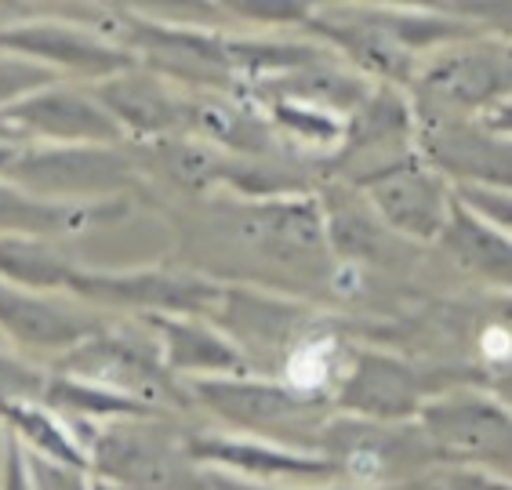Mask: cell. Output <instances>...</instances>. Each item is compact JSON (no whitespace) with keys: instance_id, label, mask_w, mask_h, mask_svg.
I'll list each match as a JSON object with an SVG mask.
<instances>
[{"instance_id":"6da1fadb","label":"cell","mask_w":512,"mask_h":490,"mask_svg":"<svg viewBox=\"0 0 512 490\" xmlns=\"http://www.w3.org/2000/svg\"><path fill=\"white\" fill-rule=\"evenodd\" d=\"M189 251H237L258 269L255 284L266 291H291L331 280L335 258L327 247L324 218L313 193L273 196V200H237L211 196L204 226L186 229Z\"/></svg>"},{"instance_id":"7a4b0ae2","label":"cell","mask_w":512,"mask_h":490,"mask_svg":"<svg viewBox=\"0 0 512 490\" xmlns=\"http://www.w3.org/2000/svg\"><path fill=\"white\" fill-rule=\"evenodd\" d=\"M186 392L193 407L215 414L229 432L287 443V447H306V432H313L316 440V429L335 414L331 392L298 389L287 378L255 371L197 378V382H186Z\"/></svg>"},{"instance_id":"3957f363","label":"cell","mask_w":512,"mask_h":490,"mask_svg":"<svg viewBox=\"0 0 512 490\" xmlns=\"http://www.w3.org/2000/svg\"><path fill=\"white\" fill-rule=\"evenodd\" d=\"M454 385H487V378L465 367H429L382 345H356L349 349L345 371L338 374L331 407L349 418L404 425L418 418L425 400Z\"/></svg>"},{"instance_id":"277c9868","label":"cell","mask_w":512,"mask_h":490,"mask_svg":"<svg viewBox=\"0 0 512 490\" xmlns=\"http://www.w3.org/2000/svg\"><path fill=\"white\" fill-rule=\"evenodd\" d=\"M80 443L88 451V480L113 490H204L200 469L186 451V432L168 418L91 422Z\"/></svg>"},{"instance_id":"5b68a950","label":"cell","mask_w":512,"mask_h":490,"mask_svg":"<svg viewBox=\"0 0 512 490\" xmlns=\"http://www.w3.org/2000/svg\"><path fill=\"white\" fill-rule=\"evenodd\" d=\"M414 120H476L509 102V48L505 40L469 37L436 48L407 80Z\"/></svg>"},{"instance_id":"8992f818","label":"cell","mask_w":512,"mask_h":490,"mask_svg":"<svg viewBox=\"0 0 512 490\" xmlns=\"http://www.w3.org/2000/svg\"><path fill=\"white\" fill-rule=\"evenodd\" d=\"M55 371L73 374L80 382L99 385L106 392H117L124 400L142 403L146 411L168 414V418L193 407L186 385L164 367L160 345L149 334V327L146 334H135L109 324L106 331L91 334L88 342H80L77 349L59 356Z\"/></svg>"},{"instance_id":"52a82bcc","label":"cell","mask_w":512,"mask_h":490,"mask_svg":"<svg viewBox=\"0 0 512 490\" xmlns=\"http://www.w3.org/2000/svg\"><path fill=\"white\" fill-rule=\"evenodd\" d=\"M207 320L244 353L251 371L273 378L284 374L302 345L327 334V316L320 309L291 294L247 284H222L218 305Z\"/></svg>"},{"instance_id":"ba28073f","label":"cell","mask_w":512,"mask_h":490,"mask_svg":"<svg viewBox=\"0 0 512 490\" xmlns=\"http://www.w3.org/2000/svg\"><path fill=\"white\" fill-rule=\"evenodd\" d=\"M0 178L44 200L95 204L142 189V164L131 146H19Z\"/></svg>"},{"instance_id":"9c48e42d","label":"cell","mask_w":512,"mask_h":490,"mask_svg":"<svg viewBox=\"0 0 512 490\" xmlns=\"http://www.w3.org/2000/svg\"><path fill=\"white\" fill-rule=\"evenodd\" d=\"M313 451L335 461L342 483H353V487L414 483L440 465L418 422L385 425L367 422V418H349V414H331L316 429Z\"/></svg>"},{"instance_id":"30bf717a","label":"cell","mask_w":512,"mask_h":490,"mask_svg":"<svg viewBox=\"0 0 512 490\" xmlns=\"http://www.w3.org/2000/svg\"><path fill=\"white\" fill-rule=\"evenodd\" d=\"M418 429L440 465H480L491 472H509L512 418L505 396L487 385H454L418 411Z\"/></svg>"},{"instance_id":"8fae6325","label":"cell","mask_w":512,"mask_h":490,"mask_svg":"<svg viewBox=\"0 0 512 490\" xmlns=\"http://www.w3.org/2000/svg\"><path fill=\"white\" fill-rule=\"evenodd\" d=\"M69 298L95 305L102 313L138 316H211L222 294V280L193 269H84L77 265L66 284Z\"/></svg>"},{"instance_id":"7c38bea8","label":"cell","mask_w":512,"mask_h":490,"mask_svg":"<svg viewBox=\"0 0 512 490\" xmlns=\"http://www.w3.org/2000/svg\"><path fill=\"white\" fill-rule=\"evenodd\" d=\"M364 193L382 226L407 244H436L451 207V182L422 160L418 149L349 182Z\"/></svg>"},{"instance_id":"4fadbf2b","label":"cell","mask_w":512,"mask_h":490,"mask_svg":"<svg viewBox=\"0 0 512 490\" xmlns=\"http://www.w3.org/2000/svg\"><path fill=\"white\" fill-rule=\"evenodd\" d=\"M0 51L40 62V66L55 69L59 77L80 80L84 88H88V80L99 84V80L138 66L131 51H124L66 11H59V19H26L0 26Z\"/></svg>"},{"instance_id":"5bb4252c","label":"cell","mask_w":512,"mask_h":490,"mask_svg":"<svg viewBox=\"0 0 512 490\" xmlns=\"http://www.w3.org/2000/svg\"><path fill=\"white\" fill-rule=\"evenodd\" d=\"M186 451L197 469L229 472L251 483H276V487L342 483V472L324 454L240 432H186Z\"/></svg>"},{"instance_id":"9a60e30c","label":"cell","mask_w":512,"mask_h":490,"mask_svg":"<svg viewBox=\"0 0 512 490\" xmlns=\"http://www.w3.org/2000/svg\"><path fill=\"white\" fill-rule=\"evenodd\" d=\"M113 324L102 309L84 305L69 294L26 291V287L0 280V342L33 349V353L66 356L91 334Z\"/></svg>"},{"instance_id":"2e32d148","label":"cell","mask_w":512,"mask_h":490,"mask_svg":"<svg viewBox=\"0 0 512 490\" xmlns=\"http://www.w3.org/2000/svg\"><path fill=\"white\" fill-rule=\"evenodd\" d=\"M414 149L451 186L509 189V135L494 113L476 120H414Z\"/></svg>"},{"instance_id":"e0dca14e","label":"cell","mask_w":512,"mask_h":490,"mask_svg":"<svg viewBox=\"0 0 512 490\" xmlns=\"http://www.w3.org/2000/svg\"><path fill=\"white\" fill-rule=\"evenodd\" d=\"M22 146L40 142V146H128L99 98L91 88H77L73 80L55 84L48 91H37L26 102L11 109H0Z\"/></svg>"},{"instance_id":"ac0fdd59","label":"cell","mask_w":512,"mask_h":490,"mask_svg":"<svg viewBox=\"0 0 512 490\" xmlns=\"http://www.w3.org/2000/svg\"><path fill=\"white\" fill-rule=\"evenodd\" d=\"M91 95L99 98L120 135L138 146L164 142V138L189 135V91L164 80L146 66H131L117 77L91 84Z\"/></svg>"},{"instance_id":"d6986e66","label":"cell","mask_w":512,"mask_h":490,"mask_svg":"<svg viewBox=\"0 0 512 490\" xmlns=\"http://www.w3.org/2000/svg\"><path fill=\"white\" fill-rule=\"evenodd\" d=\"M316 204L324 218V236L331 247V258L342 265H389L400 258V240L382 226V218L371 211L360 189H353L342 178H324L316 182Z\"/></svg>"},{"instance_id":"ffe728a7","label":"cell","mask_w":512,"mask_h":490,"mask_svg":"<svg viewBox=\"0 0 512 490\" xmlns=\"http://www.w3.org/2000/svg\"><path fill=\"white\" fill-rule=\"evenodd\" d=\"M142 324L157 338L164 367L182 385L197 378L251 374L244 353L207 316H142Z\"/></svg>"},{"instance_id":"44dd1931","label":"cell","mask_w":512,"mask_h":490,"mask_svg":"<svg viewBox=\"0 0 512 490\" xmlns=\"http://www.w3.org/2000/svg\"><path fill=\"white\" fill-rule=\"evenodd\" d=\"M128 215V196L120 200H95V204H69V200H44L15 182L0 178V236H59L88 233Z\"/></svg>"},{"instance_id":"7402d4cb","label":"cell","mask_w":512,"mask_h":490,"mask_svg":"<svg viewBox=\"0 0 512 490\" xmlns=\"http://www.w3.org/2000/svg\"><path fill=\"white\" fill-rule=\"evenodd\" d=\"M0 422L40 461L88 480V451L80 443V432L62 422V414H55L40 400H0Z\"/></svg>"},{"instance_id":"603a6c76","label":"cell","mask_w":512,"mask_h":490,"mask_svg":"<svg viewBox=\"0 0 512 490\" xmlns=\"http://www.w3.org/2000/svg\"><path fill=\"white\" fill-rule=\"evenodd\" d=\"M436 244L444 247L454 262L462 265L465 273L480 276L487 284L509 287L512 280V247L509 233L491 222H483L480 215H473L469 207H462L451 196L447 207V222L436 236Z\"/></svg>"},{"instance_id":"cb8c5ba5","label":"cell","mask_w":512,"mask_h":490,"mask_svg":"<svg viewBox=\"0 0 512 490\" xmlns=\"http://www.w3.org/2000/svg\"><path fill=\"white\" fill-rule=\"evenodd\" d=\"M77 262L48 236H0V280L26 291L66 294Z\"/></svg>"},{"instance_id":"d4e9b609","label":"cell","mask_w":512,"mask_h":490,"mask_svg":"<svg viewBox=\"0 0 512 490\" xmlns=\"http://www.w3.org/2000/svg\"><path fill=\"white\" fill-rule=\"evenodd\" d=\"M55 84H66V77H59L55 69L40 66V62L11 55V51H0V109L19 106L30 95L55 88Z\"/></svg>"},{"instance_id":"484cf974","label":"cell","mask_w":512,"mask_h":490,"mask_svg":"<svg viewBox=\"0 0 512 490\" xmlns=\"http://www.w3.org/2000/svg\"><path fill=\"white\" fill-rule=\"evenodd\" d=\"M418 483L422 490H509L505 472L480 469V465H436Z\"/></svg>"},{"instance_id":"4316f807","label":"cell","mask_w":512,"mask_h":490,"mask_svg":"<svg viewBox=\"0 0 512 490\" xmlns=\"http://www.w3.org/2000/svg\"><path fill=\"white\" fill-rule=\"evenodd\" d=\"M44 378H48L44 371L26 367L0 349V400H40Z\"/></svg>"},{"instance_id":"83f0119b","label":"cell","mask_w":512,"mask_h":490,"mask_svg":"<svg viewBox=\"0 0 512 490\" xmlns=\"http://www.w3.org/2000/svg\"><path fill=\"white\" fill-rule=\"evenodd\" d=\"M0 490H40L37 465L30 451L15 436H4V461H0Z\"/></svg>"},{"instance_id":"f1b7e54d","label":"cell","mask_w":512,"mask_h":490,"mask_svg":"<svg viewBox=\"0 0 512 490\" xmlns=\"http://www.w3.org/2000/svg\"><path fill=\"white\" fill-rule=\"evenodd\" d=\"M229 15H240V19H251L258 26H295L302 30L309 19V4H229Z\"/></svg>"},{"instance_id":"f546056e","label":"cell","mask_w":512,"mask_h":490,"mask_svg":"<svg viewBox=\"0 0 512 490\" xmlns=\"http://www.w3.org/2000/svg\"><path fill=\"white\" fill-rule=\"evenodd\" d=\"M88 490H113V487H106V483H95V480H91V483H88Z\"/></svg>"}]
</instances>
